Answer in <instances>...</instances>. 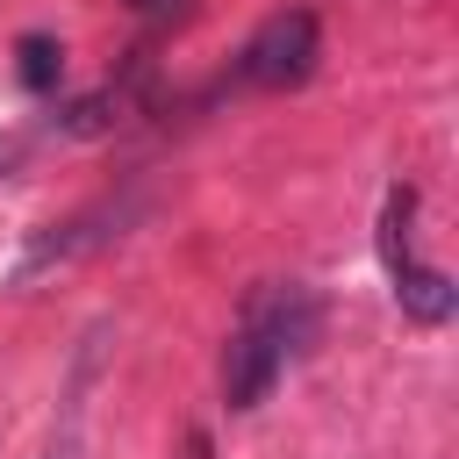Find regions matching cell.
Instances as JSON below:
<instances>
[{
    "instance_id": "5b68a950",
    "label": "cell",
    "mask_w": 459,
    "mask_h": 459,
    "mask_svg": "<svg viewBox=\"0 0 459 459\" xmlns=\"http://www.w3.org/2000/svg\"><path fill=\"white\" fill-rule=\"evenodd\" d=\"M129 7H165V0H129Z\"/></svg>"
},
{
    "instance_id": "3957f363",
    "label": "cell",
    "mask_w": 459,
    "mask_h": 459,
    "mask_svg": "<svg viewBox=\"0 0 459 459\" xmlns=\"http://www.w3.org/2000/svg\"><path fill=\"white\" fill-rule=\"evenodd\" d=\"M316 50H323L316 14H308V7H280V14H265V22L251 29V43L237 50V79H244V86H265V93L301 86V79L316 72Z\"/></svg>"
},
{
    "instance_id": "277c9868",
    "label": "cell",
    "mask_w": 459,
    "mask_h": 459,
    "mask_svg": "<svg viewBox=\"0 0 459 459\" xmlns=\"http://www.w3.org/2000/svg\"><path fill=\"white\" fill-rule=\"evenodd\" d=\"M14 57H22L14 72H22V86H29V93H50V86H57V72H65V50H57L50 36H22V43H14Z\"/></svg>"
},
{
    "instance_id": "7a4b0ae2",
    "label": "cell",
    "mask_w": 459,
    "mask_h": 459,
    "mask_svg": "<svg viewBox=\"0 0 459 459\" xmlns=\"http://www.w3.org/2000/svg\"><path fill=\"white\" fill-rule=\"evenodd\" d=\"M409 215H416V194H409V186H394V194H387V208H380V258H387L394 301H402L416 323H445V316L459 308V287H452V273H445V265H423V258L409 251Z\"/></svg>"
},
{
    "instance_id": "6da1fadb",
    "label": "cell",
    "mask_w": 459,
    "mask_h": 459,
    "mask_svg": "<svg viewBox=\"0 0 459 459\" xmlns=\"http://www.w3.org/2000/svg\"><path fill=\"white\" fill-rule=\"evenodd\" d=\"M316 337V301L294 280H258L230 323L222 344V402L230 409H258L273 394V380L287 373V359Z\"/></svg>"
}]
</instances>
